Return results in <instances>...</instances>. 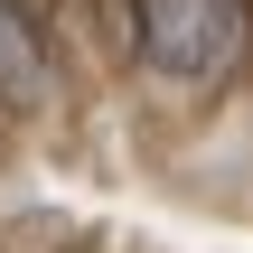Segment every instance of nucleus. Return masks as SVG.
<instances>
[{"instance_id": "nucleus-1", "label": "nucleus", "mask_w": 253, "mask_h": 253, "mask_svg": "<svg viewBox=\"0 0 253 253\" xmlns=\"http://www.w3.org/2000/svg\"><path fill=\"white\" fill-rule=\"evenodd\" d=\"M131 28H141V66L169 75V84H207L244 47V9L235 0H131Z\"/></svg>"}, {"instance_id": "nucleus-2", "label": "nucleus", "mask_w": 253, "mask_h": 253, "mask_svg": "<svg viewBox=\"0 0 253 253\" xmlns=\"http://www.w3.org/2000/svg\"><path fill=\"white\" fill-rule=\"evenodd\" d=\"M0 84H9V94L38 84V38H28V19H19V0H0Z\"/></svg>"}]
</instances>
